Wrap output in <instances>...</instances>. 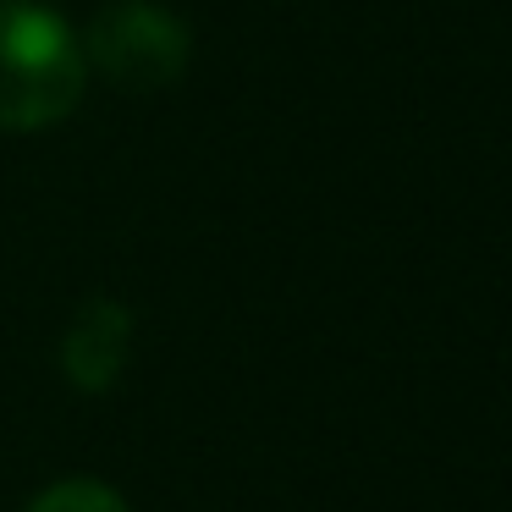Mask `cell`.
<instances>
[{"instance_id":"cell-2","label":"cell","mask_w":512,"mask_h":512,"mask_svg":"<svg viewBox=\"0 0 512 512\" xmlns=\"http://www.w3.org/2000/svg\"><path fill=\"white\" fill-rule=\"evenodd\" d=\"M83 61L100 67L116 89L127 94H155L188 72L193 34L177 12H166L160 0H111L78 39Z\"/></svg>"},{"instance_id":"cell-1","label":"cell","mask_w":512,"mask_h":512,"mask_svg":"<svg viewBox=\"0 0 512 512\" xmlns=\"http://www.w3.org/2000/svg\"><path fill=\"white\" fill-rule=\"evenodd\" d=\"M89 61L67 17L39 0H0V133H39L78 111Z\"/></svg>"},{"instance_id":"cell-3","label":"cell","mask_w":512,"mask_h":512,"mask_svg":"<svg viewBox=\"0 0 512 512\" xmlns=\"http://www.w3.org/2000/svg\"><path fill=\"white\" fill-rule=\"evenodd\" d=\"M133 347V314L116 298H89L61 336V369L78 391H111Z\"/></svg>"},{"instance_id":"cell-4","label":"cell","mask_w":512,"mask_h":512,"mask_svg":"<svg viewBox=\"0 0 512 512\" xmlns=\"http://www.w3.org/2000/svg\"><path fill=\"white\" fill-rule=\"evenodd\" d=\"M28 512H127V501L111 485H100V479H61L45 496H34Z\"/></svg>"}]
</instances>
